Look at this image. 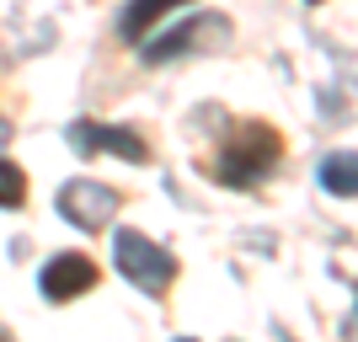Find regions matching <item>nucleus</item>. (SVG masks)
Returning <instances> with one entry per match:
<instances>
[{
	"instance_id": "obj_1",
	"label": "nucleus",
	"mask_w": 358,
	"mask_h": 342,
	"mask_svg": "<svg viewBox=\"0 0 358 342\" xmlns=\"http://www.w3.org/2000/svg\"><path fill=\"white\" fill-rule=\"evenodd\" d=\"M278 155H284V139L273 134L268 123H236L224 134L220 155H214V177L224 187H257L278 166Z\"/></svg>"
},
{
	"instance_id": "obj_6",
	"label": "nucleus",
	"mask_w": 358,
	"mask_h": 342,
	"mask_svg": "<svg viewBox=\"0 0 358 342\" xmlns=\"http://www.w3.org/2000/svg\"><path fill=\"white\" fill-rule=\"evenodd\" d=\"M224 32H230L224 16H198V22H187V27H177V32H166V38H155V43H145V64L182 59L187 48H203V38H224Z\"/></svg>"
},
{
	"instance_id": "obj_5",
	"label": "nucleus",
	"mask_w": 358,
	"mask_h": 342,
	"mask_svg": "<svg viewBox=\"0 0 358 342\" xmlns=\"http://www.w3.org/2000/svg\"><path fill=\"white\" fill-rule=\"evenodd\" d=\"M38 289H43L48 299L86 294V289H96V262H91L86 252H64V257H54V262L38 273Z\"/></svg>"
},
{
	"instance_id": "obj_2",
	"label": "nucleus",
	"mask_w": 358,
	"mask_h": 342,
	"mask_svg": "<svg viewBox=\"0 0 358 342\" xmlns=\"http://www.w3.org/2000/svg\"><path fill=\"white\" fill-rule=\"evenodd\" d=\"M113 262H118V273L134 283V289H145V294H166L171 278H177V257L166 252V246H155L150 236H139V230H118V236H113Z\"/></svg>"
},
{
	"instance_id": "obj_8",
	"label": "nucleus",
	"mask_w": 358,
	"mask_h": 342,
	"mask_svg": "<svg viewBox=\"0 0 358 342\" xmlns=\"http://www.w3.org/2000/svg\"><path fill=\"white\" fill-rule=\"evenodd\" d=\"M177 6H182V0H129V6H123V16H118V32L129 38V43H139V38H145V32L155 27L166 11H177Z\"/></svg>"
},
{
	"instance_id": "obj_3",
	"label": "nucleus",
	"mask_w": 358,
	"mask_h": 342,
	"mask_svg": "<svg viewBox=\"0 0 358 342\" xmlns=\"http://www.w3.org/2000/svg\"><path fill=\"white\" fill-rule=\"evenodd\" d=\"M113 208H118V193L102 187V182H91V177H75L59 187V214L75 230H102L113 220Z\"/></svg>"
},
{
	"instance_id": "obj_10",
	"label": "nucleus",
	"mask_w": 358,
	"mask_h": 342,
	"mask_svg": "<svg viewBox=\"0 0 358 342\" xmlns=\"http://www.w3.org/2000/svg\"><path fill=\"white\" fill-rule=\"evenodd\" d=\"M6 139H11V129H6V118H0V145H6Z\"/></svg>"
},
{
	"instance_id": "obj_4",
	"label": "nucleus",
	"mask_w": 358,
	"mask_h": 342,
	"mask_svg": "<svg viewBox=\"0 0 358 342\" xmlns=\"http://www.w3.org/2000/svg\"><path fill=\"white\" fill-rule=\"evenodd\" d=\"M70 145L80 150V155H123V161H145L150 150H145V139L134 134V129H113V123H70Z\"/></svg>"
},
{
	"instance_id": "obj_11",
	"label": "nucleus",
	"mask_w": 358,
	"mask_h": 342,
	"mask_svg": "<svg viewBox=\"0 0 358 342\" xmlns=\"http://www.w3.org/2000/svg\"><path fill=\"white\" fill-rule=\"evenodd\" d=\"M182 342H187V337H182Z\"/></svg>"
},
{
	"instance_id": "obj_7",
	"label": "nucleus",
	"mask_w": 358,
	"mask_h": 342,
	"mask_svg": "<svg viewBox=\"0 0 358 342\" xmlns=\"http://www.w3.org/2000/svg\"><path fill=\"white\" fill-rule=\"evenodd\" d=\"M315 177L331 198H358V150H331L327 161L315 166Z\"/></svg>"
},
{
	"instance_id": "obj_9",
	"label": "nucleus",
	"mask_w": 358,
	"mask_h": 342,
	"mask_svg": "<svg viewBox=\"0 0 358 342\" xmlns=\"http://www.w3.org/2000/svg\"><path fill=\"white\" fill-rule=\"evenodd\" d=\"M27 198V177H22V166L0 161V208H16Z\"/></svg>"
}]
</instances>
